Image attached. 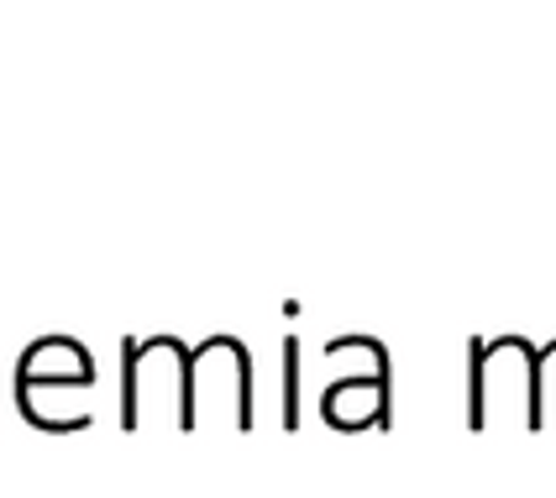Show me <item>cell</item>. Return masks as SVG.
Masks as SVG:
<instances>
[{
	"label": "cell",
	"mask_w": 556,
	"mask_h": 498,
	"mask_svg": "<svg viewBox=\"0 0 556 498\" xmlns=\"http://www.w3.org/2000/svg\"><path fill=\"white\" fill-rule=\"evenodd\" d=\"M94 362L74 336H42L16 362V405H31L37 388H90Z\"/></svg>",
	"instance_id": "cell-1"
},
{
	"label": "cell",
	"mask_w": 556,
	"mask_h": 498,
	"mask_svg": "<svg viewBox=\"0 0 556 498\" xmlns=\"http://www.w3.org/2000/svg\"><path fill=\"white\" fill-rule=\"evenodd\" d=\"M320 420L337 431H368L389 425V378L378 373H346L331 388H320Z\"/></svg>",
	"instance_id": "cell-2"
},
{
	"label": "cell",
	"mask_w": 556,
	"mask_h": 498,
	"mask_svg": "<svg viewBox=\"0 0 556 498\" xmlns=\"http://www.w3.org/2000/svg\"><path fill=\"white\" fill-rule=\"evenodd\" d=\"M300 425V336H283V431Z\"/></svg>",
	"instance_id": "cell-3"
}]
</instances>
